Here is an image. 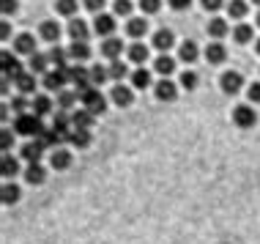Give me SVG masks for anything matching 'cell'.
Wrapping results in <instances>:
<instances>
[{
  "label": "cell",
  "instance_id": "obj_27",
  "mask_svg": "<svg viewBox=\"0 0 260 244\" xmlns=\"http://www.w3.org/2000/svg\"><path fill=\"white\" fill-rule=\"evenodd\" d=\"M30 110L36 115H50L52 113V99H50V96H33V99H30Z\"/></svg>",
  "mask_w": 260,
  "mask_h": 244
},
{
  "label": "cell",
  "instance_id": "obj_11",
  "mask_svg": "<svg viewBox=\"0 0 260 244\" xmlns=\"http://www.w3.org/2000/svg\"><path fill=\"white\" fill-rule=\"evenodd\" d=\"M14 52L27 55V58H30V55L36 52V39H33L30 33H19V36L14 39Z\"/></svg>",
  "mask_w": 260,
  "mask_h": 244
},
{
  "label": "cell",
  "instance_id": "obj_9",
  "mask_svg": "<svg viewBox=\"0 0 260 244\" xmlns=\"http://www.w3.org/2000/svg\"><path fill=\"white\" fill-rule=\"evenodd\" d=\"M121 52H123V41L121 39H102V58L107 60H121Z\"/></svg>",
  "mask_w": 260,
  "mask_h": 244
},
{
  "label": "cell",
  "instance_id": "obj_51",
  "mask_svg": "<svg viewBox=\"0 0 260 244\" xmlns=\"http://www.w3.org/2000/svg\"><path fill=\"white\" fill-rule=\"evenodd\" d=\"M0 9H3V14H11V11H17V0H0Z\"/></svg>",
  "mask_w": 260,
  "mask_h": 244
},
{
  "label": "cell",
  "instance_id": "obj_7",
  "mask_svg": "<svg viewBox=\"0 0 260 244\" xmlns=\"http://www.w3.org/2000/svg\"><path fill=\"white\" fill-rule=\"evenodd\" d=\"M69 82V77H66V69H50V72L44 74V88L47 90H63V85Z\"/></svg>",
  "mask_w": 260,
  "mask_h": 244
},
{
  "label": "cell",
  "instance_id": "obj_12",
  "mask_svg": "<svg viewBox=\"0 0 260 244\" xmlns=\"http://www.w3.org/2000/svg\"><path fill=\"white\" fill-rule=\"evenodd\" d=\"M112 102H115L118 107H129V104L135 102V94H132L123 82H115V85H112Z\"/></svg>",
  "mask_w": 260,
  "mask_h": 244
},
{
  "label": "cell",
  "instance_id": "obj_42",
  "mask_svg": "<svg viewBox=\"0 0 260 244\" xmlns=\"http://www.w3.org/2000/svg\"><path fill=\"white\" fill-rule=\"evenodd\" d=\"M198 74H194V72H184V74H181V88H186V90H194V88H198Z\"/></svg>",
  "mask_w": 260,
  "mask_h": 244
},
{
  "label": "cell",
  "instance_id": "obj_15",
  "mask_svg": "<svg viewBox=\"0 0 260 244\" xmlns=\"http://www.w3.org/2000/svg\"><path fill=\"white\" fill-rule=\"evenodd\" d=\"M93 121H96V115L90 113V110H85V107L72 113V127L74 129H90V127H93Z\"/></svg>",
  "mask_w": 260,
  "mask_h": 244
},
{
  "label": "cell",
  "instance_id": "obj_53",
  "mask_svg": "<svg viewBox=\"0 0 260 244\" xmlns=\"http://www.w3.org/2000/svg\"><path fill=\"white\" fill-rule=\"evenodd\" d=\"M255 52H257V55H260V39H257V41H255Z\"/></svg>",
  "mask_w": 260,
  "mask_h": 244
},
{
  "label": "cell",
  "instance_id": "obj_47",
  "mask_svg": "<svg viewBox=\"0 0 260 244\" xmlns=\"http://www.w3.org/2000/svg\"><path fill=\"white\" fill-rule=\"evenodd\" d=\"M104 3H107V0H85V9L88 11H93V14H102V9H104Z\"/></svg>",
  "mask_w": 260,
  "mask_h": 244
},
{
  "label": "cell",
  "instance_id": "obj_35",
  "mask_svg": "<svg viewBox=\"0 0 260 244\" xmlns=\"http://www.w3.org/2000/svg\"><path fill=\"white\" fill-rule=\"evenodd\" d=\"M77 9H80V3H77V0H58V3H55V11H58L60 17H72L74 19Z\"/></svg>",
  "mask_w": 260,
  "mask_h": 244
},
{
  "label": "cell",
  "instance_id": "obj_25",
  "mask_svg": "<svg viewBox=\"0 0 260 244\" xmlns=\"http://www.w3.org/2000/svg\"><path fill=\"white\" fill-rule=\"evenodd\" d=\"M0 173H3V178H14L19 173V162L17 157L11 154H3V159H0Z\"/></svg>",
  "mask_w": 260,
  "mask_h": 244
},
{
  "label": "cell",
  "instance_id": "obj_33",
  "mask_svg": "<svg viewBox=\"0 0 260 244\" xmlns=\"http://www.w3.org/2000/svg\"><path fill=\"white\" fill-rule=\"evenodd\" d=\"M129 60L132 64H145V60H148V47L135 41V44L129 47Z\"/></svg>",
  "mask_w": 260,
  "mask_h": 244
},
{
  "label": "cell",
  "instance_id": "obj_44",
  "mask_svg": "<svg viewBox=\"0 0 260 244\" xmlns=\"http://www.w3.org/2000/svg\"><path fill=\"white\" fill-rule=\"evenodd\" d=\"M140 9L143 14H156L161 9V0H140Z\"/></svg>",
  "mask_w": 260,
  "mask_h": 244
},
{
  "label": "cell",
  "instance_id": "obj_2",
  "mask_svg": "<svg viewBox=\"0 0 260 244\" xmlns=\"http://www.w3.org/2000/svg\"><path fill=\"white\" fill-rule=\"evenodd\" d=\"M66 77L69 82L77 88V94H85L88 88H93V82H90V69L74 64V66H66Z\"/></svg>",
  "mask_w": 260,
  "mask_h": 244
},
{
  "label": "cell",
  "instance_id": "obj_5",
  "mask_svg": "<svg viewBox=\"0 0 260 244\" xmlns=\"http://www.w3.org/2000/svg\"><path fill=\"white\" fill-rule=\"evenodd\" d=\"M44 148H47V145L41 143L39 137H33V140H27L22 148H19V157H22L27 165H30V162H41V154H44Z\"/></svg>",
  "mask_w": 260,
  "mask_h": 244
},
{
  "label": "cell",
  "instance_id": "obj_14",
  "mask_svg": "<svg viewBox=\"0 0 260 244\" xmlns=\"http://www.w3.org/2000/svg\"><path fill=\"white\" fill-rule=\"evenodd\" d=\"M14 85H17L19 94H30V90H36V74L33 72H19L17 77H14Z\"/></svg>",
  "mask_w": 260,
  "mask_h": 244
},
{
  "label": "cell",
  "instance_id": "obj_4",
  "mask_svg": "<svg viewBox=\"0 0 260 244\" xmlns=\"http://www.w3.org/2000/svg\"><path fill=\"white\" fill-rule=\"evenodd\" d=\"M233 124L238 129H252L257 124V113L252 104H238V107L233 110Z\"/></svg>",
  "mask_w": 260,
  "mask_h": 244
},
{
  "label": "cell",
  "instance_id": "obj_6",
  "mask_svg": "<svg viewBox=\"0 0 260 244\" xmlns=\"http://www.w3.org/2000/svg\"><path fill=\"white\" fill-rule=\"evenodd\" d=\"M115 17H110V14H96V19H93V30H96V36H102V39H112V33H115Z\"/></svg>",
  "mask_w": 260,
  "mask_h": 244
},
{
  "label": "cell",
  "instance_id": "obj_32",
  "mask_svg": "<svg viewBox=\"0 0 260 244\" xmlns=\"http://www.w3.org/2000/svg\"><path fill=\"white\" fill-rule=\"evenodd\" d=\"M247 11H249L247 0H230V3H228L230 19H244V17H247Z\"/></svg>",
  "mask_w": 260,
  "mask_h": 244
},
{
  "label": "cell",
  "instance_id": "obj_26",
  "mask_svg": "<svg viewBox=\"0 0 260 244\" xmlns=\"http://www.w3.org/2000/svg\"><path fill=\"white\" fill-rule=\"evenodd\" d=\"M145 30H148V22H145L143 17H132L129 22H126V33H129L132 39H140V36H145Z\"/></svg>",
  "mask_w": 260,
  "mask_h": 244
},
{
  "label": "cell",
  "instance_id": "obj_46",
  "mask_svg": "<svg viewBox=\"0 0 260 244\" xmlns=\"http://www.w3.org/2000/svg\"><path fill=\"white\" fill-rule=\"evenodd\" d=\"M247 96L252 104H260V82H252V85L247 88Z\"/></svg>",
  "mask_w": 260,
  "mask_h": 244
},
{
  "label": "cell",
  "instance_id": "obj_40",
  "mask_svg": "<svg viewBox=\"0 0 260 244\" xmlns=\"http://www.w3.org/2000/svg\"><path fill=\"white\" fill-rule=\"evenodd\" d=\"M107 72H110V80L121 82V80L126 77V64H123V60H110Z\"/></svg>",
  "mask_w": 260,
  "mask_h": 244
},
{
  "label": "cell",
  "instance_id": "obj_3",
  "mask_svg": "<svg viewBox=\"0 0 260 244\" xmlns=\"http://www.w3.org/2000/svg\"><path fill=\"white\" fill-rule=\"evenodd\" d=\"M80 102H82V107L90 110L93 115H102L104 110H107V102H104V96H102L99 88H88L85 94H80Z\"/></svg>",
  "mask_w": 260,
  "mask_h": 244
},
{
  "label": "cell",
  "instance_id": "obj_28",
  "mask_svg": "<svg viewBox=\"0 0 260 244\" xmlns=\"http://www.w3.org/2000/svg\"><path fill=\"white\" fill-rule=\"evenodd\" d=\"M198 44H194V41H184V44H181V50H178V58L184 60V64H194V60H198Z\"/></svg>",
  "mask_w": 260,
  "mask_h": 244
},
{
  "label": "cell",
  "instance_id": "obj_1",
  "mask_svg": "<svg viewBox=\"0 0 260 244\" xmlns=\"http://www.w3.org/2000/svg\"><path fill=\"white\" fill-rule=\"evenodd\" d=\"M14 132L17 135H25V137H39L44 127H41V115L36 113H22L14 118Z\"/></svg>",
  "mask_w": 260,
  "mask_h": 244
},
{
  "label": "cell",
  "instance_id": "obj_34",
  "mask_svg": "<svg viewBox=\"0 0 260 244\" xmlns=\"http://www.w3.org/2000/svg\"><path fill=\"white\" fill-rule=\"evenodd\" d=\"M107 80H110V72H107V66H102V64L90 66V82H93V88L104 85Z\"/></svg>",
  "mask_w": 260,
  "mask_h": 244
},
{
  "label": "cell",
  "instance_id": "obj_39",
  "mask_svg": "<svg viewBox=\"0 0 260 244\" xmlns=\"http://www.w3.org/2000/svg\"><path fill=\"white\" fill-rule=\"evenodd\" d=\"M132 85L135 88H148L151 85V72L148 69H135V74H132Z\"/></svg>",
  "mask_w": 260,
  "mask_h": 244
},
{
  "label": "cell",
  "instance_id": "obj_56",
  "mask_svg": "<svg viewBox=\"0 0 260 244\" xmlns=\"http://www.w3.org/2000/svg\"><path fill=\"white\" fill-rule=\"evenodd\" d=\"M219 244H228V241H219Z\"/></svg>",
  "mask_w": 260,
  "mask_h": 244
},
{
  "label": "cell",
  "instance_id": "obj_37",
  "mask_svg": "<svg viewBox=\"0 0 260 244\" xmlns=\"http://www.w3.org/2000/svg\"><path fill=\"white\" fill-rule=\"evenodd\" d=\"M39 140L44 143L47 148H55V145H58V143H63V135H60V132H55V129L50 127V129H44V132H41V135H39Z\"/></svg>",
  "mask_w": 260,
  "mask_h": 244
},
{
  "label": "cell",
  "instance_id": "obj_29",
  "mask_svg": "<svg viewBox=\"0 0 260 244\" xmlns=\"http://www.w3.org/2000/svg\"><path fill=\"white\" fill-rule=\"evenodd\" d=\"M19 195H22V192H19V187H17V184H11V181H6L3 190H0V198H3V203H6V206H14V203L19 200Z\"/></svg>",
  "mask_w": 260,
  "mask_h": 244
},
{
  "label": "cell",
  "instance_id": "obj_48",
  "mask_svg": "<svg viewBox=\"0 0 260 244\" xmlns=\"http://www.w3.org/2000/svg\"><path fill=\"white\" fill-rule=\"evenodd\" d=\"M0 145H3V154H9V148H11V132L9 129L0 132Z\"/></svg>",
  "mask_w": 260,
  "mask_h": 244
},
{
  "label": "cell",
  "instance_id": "obj_18",
  "mask_svg": "<svg viewBox=\"0 0 260 244\" xmlns=\"http://www.w3.org/2000/svg\"><path fill=\"white\" fill-rule=\"evenodd\" d=\"M0 64H3V77H17V74L19 72H22V66H19V60L17 58H14V55L9 52V50H6L3 55H0Z\"/></svg>",
  "mask_w": 260,
  "mask_h": 244
},
{
  "label": "cell",
  "instance_id": "obj_49",
  "mask_svg": "<svg viewBox=\"0 0 260 244\" xmlns=\"http://www.w3.org/2000/svg\"><path fill=\"white\" fill-rule=\"evenodd\" d=\"M167 3H170L173 11H186L189 6H192V0H167Z\"/></svg>",
  "mask_w": 260,
  "mask_h": 244
},
{
  "label": "cell",
  "instance_id": "obj_10",
  "mask_svg": "<svg viewBox=\"0 0 260 244\" xmlns=\"http://www.w3.org/2000/svg\"><path fill=\"white\" fill-rule=\"evenodd\" d=\"M153 94H156V99H159V102H173L175 96H178V85L165 77V80H159V82H156Z\"/></svg>",
  "mask_w": 260,
  "mask_h": 244
},
{
  "label": "cell",
  "instance_id": "obj_8",
  "mask_svg": "<svg viewBox=\"0 0 260 244\" xmlns=\"http://www.w3.org/2000/svg\"><path fill=\"white\" fill-rule=\"evenodd\" d=\"M219 85H222V90L228 96H233V94H238V90L244 88V77L238 72H224L222 80H219Z\"/></svg>",
  "mask_w": 260,
  "mask_h": 244
},
{
  "label": "cell",
  "instance_id": "obj_16",
  "mask_svg": "<svg viewBox=\"0 0 260 244\" xmlns=\"http://www.w3.org/2000/svg\"><path fill=\"white\" fill-rule=\"evenodd\" d=\"M50 165H52V170H69V167H72V151L55 148L52 157H50Z\"/></svg>",
  "mask_w": 260,
  "mask_h": 244
},
{
  "label": "cell",
  "instance_id": "obj_45",
  "mask_svg": "<svg viewBox=\"0 0 260 244\" xmlns=\"http://www.w3.org/2000/svg\"><path fill=\"white\" fill-rule=\"evenodd\" d=\"M115 14H121V17H129L132 14V0H115Z\"/></svg>",
  "mask_w": 260,
  "mask_h": 244
},
{
  "label": "cell",
  "instance_id": "obj_41",
  "mask_svg": "<svg viewBox=\"0 0 260 244\" xmlns=\"http://www.w3.org/2000/svg\"><path fill=\"white\" fill-rule=\"evenodd\" d=\"M233 39L238 41V44H247V41H252V25H236L233 27Z\"/></svg>",
  "mask_w": 260,
  "mask_h": 244
},
{
  "label": "cell",
  "instance_id": "obj_38",
  "mask_svg": "<svg viewBox=\"0 0 260 244\" xmlns=\"http://www.w3.org/2000/svg\"><path fill=\"white\" fill-rule=\"evenodd\" d=\"M66 58H69V50H63V47H52L50 50V64L55 69H66Z\"/></svg>",
  "mask_w": 260,
  "mask_h": 244
},
{
  "label": "cell",
  "instance_id": "obj_23",
  "mask_svg": "<svg viewBox=\"0 0 260 244\" xmlns=\"http://www.w3.org/2000/svg\"><path fill=\"white\" fill-rule=\"evenodd\" d=\"M69 36H72V41H88L90 27L82 22V19H72V22H69Z\"/></svg>",
  "mask_w": 260,
  "mask_h": 244
},
{
  "label": "cell",
  "instance_id": "obj_21",
  "mask_svg": "<svg viewBox=\"0 0 260 244\" xmlns=\"http://www.w3.org/2000/svg\"><path fill=\"white\" fill-rule=\"evenodd\" d=\"M66 140L72 143L74 148H88L93 137H90V129H72V132H69V137H66Z\"/></svg>",
  "mask_w": 260,
  "mask_h": 244
},
{
  "label": "cell",
  "instance_id": "obj_43",
  "mask_svg": "<svg viewBox=\"0 0 260 244\" xmlns=\"http://www.w3.org/2000/svg\"><path fill=\"white\" fill-rule=\"evenodd\" d=\"M27 107H30V102H27L25 96H14V99H11V110H14L17 115H22Z\"/></svg>",
  "mask_w": 260,
  "mask_h": 244
},
{
  "label": "cell",
  "instance_id": "obj_55",
  "mask_svg": "<svg viewBox=\"0 0 260 244\" xmlns=\"http://www.w3.org/2000/svg\"><path fill=\"white\" fill-rule=\"evenodd\" d=\"M252 3H255V6H260V0H252Z\"/></svg>",
  "mask_w": 260,
  "mask_h": 244
},
{
  "label": "cell",
  "instance_id": "obj_36",
  "mask_svg": "<svg viewBox=\"0 0 260 244\" xmlns=\"http://www.w3.org/2000/svg\"><path fill=\"white\" fill-rule=\"evenodd\" d=\"M77 99H80V94H74V90H60L58 94V107L66 113V110H72L77 104Z\"/></svg>",
  "mask_w": 260,
  "mask_h": 244
},
{
  "label": "cell",
  "instance_id": "obj_17",
  "mask_svg": "<svg viewBox=\"0 0 260 244\" xmlns=\"http://www.w3.org/2000/svg\"><path fill=\"white\" fill-rule=\"evenodd\" d=\"M39 36L44 41H50V44H55V41L60 39V25L55 22V19H44L41 27H39Z\"/></svg>",
  "mask_w": 260,
  "mask_h": 244
},
{
  "label": "cell",
  "instance_id": "obj_54",
  "mask_svg": "<svg viewBox=\"0 0 260 244\" xmlns=\"http://www.w3.org/2000/svg\"><path fill=\"white\" fill-rule=\"evenodd\" d=\"M255 25H257V27H260V14H257V19H255Z\"/></svg>",
  "mask_w": 260,
  "mask_h": 244
},
{
  "label": "cell",
  "instance_id": "obj_20",
  "mask_svg": "<svg viewBox=\"0 0 260 244\" xmlns=\"http://www.w3.org/2000/svg\"><path fill=\"white\" fill-rule=\"evenodd\" d=\"M224 58H228V47H224L222 41L208 44V50H206V60H208V64H224Z\"/></svg>",
  "mask_w": 260,
  "mask_h": 244
},
{
  "label": "cell",
  "instance_id": "obj_13",
  "mask_svg": "<svg viewBox=\"0 0 260 244\" xmlns=\"http://www.w3.org/2000/svg\"><path fill=\"white\" fill-rule=\"evenodd\" d=\"M175 44V36H173V30H167V27H161V30H156L153 33V47H156V50L165 55L167 50H170V47Z\"/></svg>",
  "mask_w": 260,
  "mask_h": 244
},
{
  "label": "cell",
  "instance_id": "obj_31",
  "mask_svg": "<svg viewBox=\"0 0 260 244\" xmlns=\"http://www.w3.org/2000/svg\"><path fill=\"white\" fill-rule=\"evenodd\" d=\"M153 69H156L161 77H170V74L175 72V60L170 58V55H159L156 64H153Z\"/></svg>",
  "mask_w": 260,
  "mask_h": 244
},
{
  "label": "cell",
  "instance_id": "obj_52",
  "mask_svg": "<svg viewBox=\"0 0 260 244\" xmlns=\"http://www.w3.org/2000/svg\"><path fill=\"white\" fill-rule=\"evenodd\" d=\"M0 36L9 39V22H3V27H0Z\"/></svg>",
  "mask_w": 260,
  "mask_h": 244
},
{
  "label": "cell",
  "instance_id": "obj_24",
  "mask_svg": "<svg viewBox=\"0 0 260 244\" xmlns=\"http://www.w3.org/2000/svg\"><path fill=\"white\" fill-rule=\"evenodd\" d=\"M69 58L77 60V64L88 60V58H90V47H88V41H72V47H69Z\"/></svg>",
  "mask_w": 260,
  "mask_h": 244
},
{
  "label": "cell",
  "instance_id": "obj_30",
  "mask_svg": "<svg viewBox=\"0 0 260 244\" xmlns=\"http://www.w3.org/2000/svg\"><path fill=\"white\" fill-rule=\"evenodd\" d=\"M208 36L214 39V41L224 39V36H228V22H224V19H219V17L211 19V22H208Z\"/></svg>",
  "mask_w": 260,
  "mask_h": 244
},
{
  "label": "cell",
  "instance_id": "obj_19",
  "mask_svg": "<svg viewBox=\"0 0 260 244\" xmlns=\"http://www.w3.org/2000/svg\"><path fill=\"white\" fill-rule=\"evenodd\" d=\"M44 178H47V170H44L41 162H30L25 167V181L27 184H44Z\"/></svg>",
  "mask_w": 260,
  "mask_h": 244
},
{
  "label": "cell",
  "instance_id": "obj_50",
  "mask_svg": "<svg viewBox=\"0 0 260 244\" xmlns=\"http://www.w3.org/2000/svg\"><path fill=\"white\" fill-rule=\"evenodd\" d=\"M200 3H203V9H206V11H216V9H222L224 0H200Z\"/></svg>",
  "mask_w": 260,
  "mask_h": 244
},
{
  "label": "cell",
  "instance_id": "obj_22",
  "mask_svg": "<svg viewBox=\"0 0 260 244\" xmlns=\"http://www.w3.org/2000/svg\"><path fill=\"white\" fill-rule=\"evenodd\" d=\"M27 66H30V72L33 74H47L50 72V55H41V52H33L30 58H27Z\"/></svg>",
  "mask_w": 260,
  "mask_h": 244
}]
</instances>
